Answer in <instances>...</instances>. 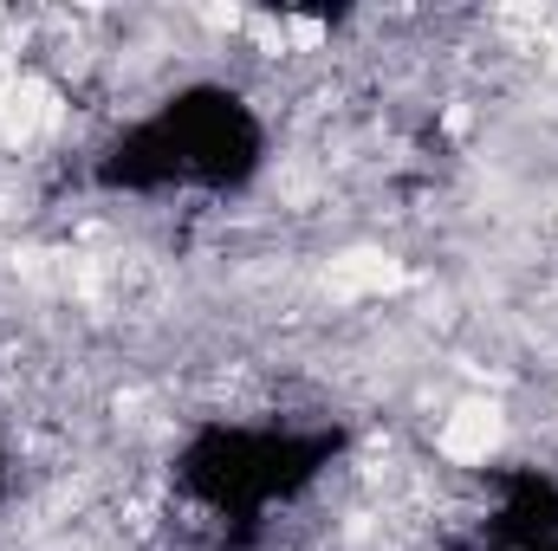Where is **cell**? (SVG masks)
Masks as SVG:
<instances>
[{"label": "cell", "instance_id": "6da1fadb", "mask_svg": "<svg viewBox=\"0 0 558 551\" xmlns=\"http://www.w3.org/2000/svg\"><path fill=\"white\" fill-rule=\"evenodd\" d=\"M377 454H390V434H377V441H371V461H377ZM357 480H364V487H377V480H390V467H357Z\"/></svg>", "mask_w": 558, "mask_h": 551}]
</instances>
